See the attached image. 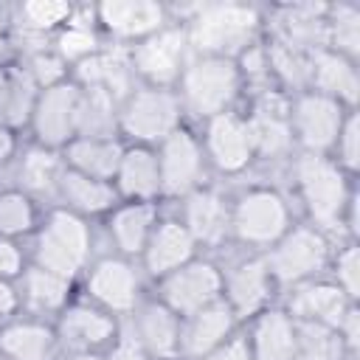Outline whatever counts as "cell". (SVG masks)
Masks as SVG:
<instances>
[{"label":"cell","mask_w":360,"mask_h":360,"mask_svg":"<svg viewBox=\"0 0 360 360\" xmlns=\"http://www.w3.org/2000/svg\"><path fill=\"white\" fill-rule=\"evenodd\" d=\"M79 118H82V87L73 79H65L53 87L39 90L25 132L31 135V143L62 152L79 135Z\"/></svg>","instance_id":"13"},{"label":"cell","mask_w":360,"mask_h":360,"mask_svg":"<svg viewBox=\"0 0 360 360\" xmlns=\"http://www.w3.org/2000/svg\"><path fill=\"white\" fill-rule=\"evenodd\" d=\"M326 278H332L346 298H352L354 304H360V245L352 239H340L335 245Z\"/></svg>","instance_id":"37"},{"label":"cell","mask_w":360,"mask_h":360,"mask_svg":"<svg viewBox=\"0 0 360 360\" xmlns=\"http://www.w3.org/2000/svg\"><path fill=\"white\" fill-rule=\"evenodd\" d=\"M82 281V298L101 307L104 312L115 318H127L135 312V307L146 298V278L138 267V262L124 259L118 253H101L90 262Z\"/></svg>","instance_id":"8"},{"label":"cell","mask_w":360,"mask_h":360,"mask_svg":"<svg viewBox=\"0 0 360 360\" xmlns=\"http://www.w3.org/2000/svg\"><path fill=\"white\" fill-rule=\"evenodd\" d=\"M245 76L236 59L228 56H188L174 93L186 112V121L202 124L219 112L236 110L245 93Z\"/></svg>","instance_id":"5"},{"label":"cell","mask_w":360,"mask_h":360,"mask_svg":"<svg viewBox=\"0 0 360 360\" xmlns=\"http://www.w3.org/2000/svg\"><path fill=\"white\" fill-rule=\"evenodd\" d=\"M335 329H338L346 352L352 357H360V304H352Z\"/></svg>","instance_id":"40"},{"label":"cell","mask_w":360,"mask_h":360,"mask_svg":"<svg viewBox=\"0 0 360 360\" xmlns=\"http://www.w3.org/2000/svg\"><path fill=\"white\" fill-rule=\"evenodd\" d=\"M124 155V141L121 138H93V135H76L65 149H62V163L79 174L107 180L112 183L118 160Z\"/></svg>","instance_id":"32"},{"label":"cell","mask_w":360,"mask_h":360,"mask_svg":"<svg viewBox=\"0 0 360 360\" xmlns=\"http://www.w3.org/2000/svg\"><path fill=\"white\" fill-rule=\"evenodd\" d=\"M127 56H129V68L138 84L174 87L191 56L186 28L180 22H172L155 37L127 48Z\"/></svg>","instance_id":"15"},{"label":"cell","mask_w":360,"mask_h":360,"mask_svg":"<svg viewBox=\"0 0 360 360\" xmlns=\"http://www.w3.org/2000/svg\"><path fill=\"white\" fill-rule=\"evenodd\" d=\"M90 8L104 42L118 48H132L174 22L172 6L158 0H104Z\"/></svg>","instance_id":"12"},{"label":"cell","mask_w":360,"mask_h":360,"mask_svg":"<svg viewBox=\"0 0 360 360\" xmlns=\"http://www.w3.org/2000/svg\"><path fill=\"white\" fill-rule=\"evenodd\" d=\"M298 222L292 197L273 183H250L231 194V242L245 253H264Z\"/></svg>","instance_id":"4"},{"label":"cell","mask_w":360,"mask_h":360,"mask_svg":"<svg viewBox=\"0 0 360 360\" xmlns=\"http://www.w3.org/2000/svg\"><path fill=\"white\" fill-rule=\"evenodd\" d=\"M194 256H200V248H197L194 236L188 233V228L177 219V214H160V219L152 228V236L138 259V267H141L143 278H149L155 284L163 276H169L172 270H177L180 264L191 262Z\"/></svg>","instance_id":"19"},{"label":"cell","mask_w":360,"mask_h":360,"mask_svg":"<svg viewBox=\"0 0 360 360\" xmlns=\"http://www.w3.org/2000/svg\"><path fill=\"white\" fill-rule=\"evenodd\" d=\"M56 360H107L104 352H62Z\"/></svg>","instance_id":"45"},{"label":"cell","mask_w":360,"mask_h":360,"mask_svg":"<svg viewBox=\"0 0 360 360\" xmlns=\"http://www.w3.org/2000/svg\"><path fill=\"white\" fill-rule=\"evenodd\" d=\"M76 8L79 6L65 3V0H28V3H20L11 11L8 31H14L22 42H28L22 48V51H28L34 45L51 42L53 34L70 22V17L76 14Z\"/></svg>","instance_id":"31"},{"label":"cell","mask_w":360,"mask_h":360,"mask_svg":"<svg viewBox=\"0 0 360 360\" xmlns=\"http://www.w3.org/2000/svg\"><path fill=\"white\" fill-rule=\"evenodd\" d=\"M124 321L104 312L101 307L73 298L56 318L53 332L59 340V352H107L121 335Z\"/></svg>","instance_id":"17"},{"label":"cell","mask_w":360,"mask_h":360,"mask_svg":"<svg viewBox=\"0 0 360 360\" xmlns=\"http://www.w3.org/2000/svg\"><path fill=\"white\" fill-rule=\"evenodd\" d=\"M28 264H31V259H28L25 242L0 236V278L3 281H20V276L25 273Z\"/></svg>","instance_id":"39"},{"label":"cell","mask_w":360,"mask_h":360,"mask_svg":"<svg viewBox=\"0 0 360 360\" xmlns=\"http://www.w3.org/2000/svg\"><path fill=\"white\" fill-rule=\"evenodd\" d=\"M287 174L292 180V202H298L301 219L321 228L332 239L340 236V225L349 202L357 194L354 177H349L329 155H304L295 152L287 163Z\"/></svg>","instance_id":"2"},{"label":"cell","mask_w":360,"mask_h":360,"mask_svg":"<svg viewBox=\"0 0 360 360\" xmlns=\"http://www.w3.org/2000/svg\"><path fill=\"white\" fill-rule=\"evenodd\" d=\"M200 360H253L250 357V349H248V340H245V335H242V329L239 332H233L228 340H222L217 349H211L205 357H200Z\"/></svg>","instance_id":"42"},{"label":"cell","mask_w":360,"mask_h":360,"mask_svg":"<svg viewBox=\"0 0 360 360\" xmlns=\"http://www.w3.org/2000/svg\"><path fill=\"white\" fill-rule=\"evenodd\" d=\"M183 124L188 121L174 87L135 84L118 101V138L124 143L158 146Z\"/></svg>","instance_id":"7"},{"label":"cell","mask_w":360,"mask_h":360,"mask_svg":"<svg viewBox=\"0 0 360 360\" xmlns=\"http://www.w3.org/2000/svg\"><path fill=\"white\" fill-rule=\"evenodd\" d=\"M115 194L124 202H163L160 188V169L155 146H138L124 143V155L118 160L115 177H112Z\"/></svg>","instance_id":"25"},{"label":"cell","mask_w":360,"mask_h":360,"mask_svg":"<svg viewBox=\"0 0 360 360\" xmlns=\"http://www.w3.org/2000/svg\"><path fill=\"white\" fill-rule=\"evenodd\" d=\"M180 321L163 301L146 295L132 315L124 318V329L155 357V360H180Z\"/></svg>","instance_id":"20"},{"label":"cell","mask_w":360,"mask_h":360,"mask_svg":"<svg viewBox=\"0 0 360 360\" xmlns=\"http://www.w3.org/2000/svg\"><path fill=\"white\" fill-rule=\"evenodd\" d=\"M28 259L31 264L79 284V278L96 259L93 222L62 205H48L37 233L28 239Z\"/></svg>","instance_id":"3"},{"label":"cell","mask_w":360,"mask_h":360,"mask_svg":"<svg viewBox=\"0 0 360 360\" xmlns=\"http://www.w3.org/2000/svg\"><path fill=\"white\" fill-rule=\"evenodd\" d=\"M59 340L53 332V321L17 315L0 323V357L6 360H56Z\"/></svg>","instance_id":"27"},{"label":"cell","mask_w":360,"mask_h":360,"mask_svg":"<svg viewBox=\"0 0 360 360\" xmlns=\"http://www.w3.org/2000/svg\"><path fill=\"white\" fill-rule=\"evenodd\" d=\"M335 245H338V239H332L321 228L298 219L273 248H267L262 256H264V264L278 287V298L284 290H292L298 284L326 276Z\"/></svg>","instance_id":"6"},{"label":"cell","mask_w":360,"mask_h":360,"mask_svg":"<svg viewBox=\"0 0 360 360\" xmlns=\"http://www.w3.org/2000/svg\"><path fill=\"white\" fill-rule=\"evenodd\" d=\"M39 87L20 59H0V118L17 132L28 129Z\"/></svg>","instance_id":"33"},{"label":"cell","mask_w":360,"mask_h":360,"mask_svg":"<svg viewBox=\"0 0 360 360\" xmlns=\"http://www.w3.org/2000/svg\"><path fill=\"white\" fill-rule=\"evenodd\" d=\"M22 143H20V132L14 127H8L3 118H0V169H8L17 155H20Z\"/></svg>","instance_id":"44"},{"label":"cell","mask_w":360,"mask_h":360,"mask_svg":"<svg viewBox=\"0 0 360 360\" xmlns=\"http://www.w3.org/2000/svg\"><path fill=\"white\" fill-rule=\"evenodd\" d=\"M177 219L188 228L197 248L219 250L231 242V194L205 183L177 202Z\"/></svg>","instance_id":"18"},{"label":"cell","mask_w":360,"mask_h":360,"mask_svg":"<svg viewBox=\"0 0 360 360\" xmlns=\"http://www.w3.org/2000/svg\"><path fill=\"white\" fill-rule=\"evenodd\" d=\"M222 301L231 307L239 323L278 304V287L262 253H242L222 264Z\"/></svg>","instance_id":"16"},{"label":"cell","mask_w":360,"mask_h":360,"mask_svg":"<svg viewBox=\"0 0 360 360\" xmlns=\"http://www.w3.org/2000/svg\"><path fill=\"white\" fill-rule=\"evenodd\" d=\"M42 214H45L42 202H37L31 194L20 191L17 186L0 188V236L28 242L37 233Z\"/></svg>","instance_id":"35"},{"label":"cell","mask_w":360,"mask_h":360,"mask_svg":"<svg viewBox=\"0 0 360 360\" xmlns=\"http://www.w3.org/2000/svg\"><path fill=\"white\" fill-rule=\"evenodd\" d=\"M352 110L343 107L340 101L315 93V90H301L290 96L287 118H290V132L295 141V152L304 155H332V146L338 141V132Z\"/></svg>","instance_id":"10"},{"label":"cell","mask_w":360,"mask_h":360,"mask_svg":"<svg viewBox=\"0 0 360 360\" xmlns=\"http://www.w3.org/2000/svg\"><path fill=\"white\" fill-rule=\"evenodd\" d=\"M278 304L292 315V321L323 323V326L335 329L354 301L346 298V292L332 278L321 276V278H312V281L298 284L292 290H284Z\"/></svg>","instance_id":"21"},{"label":"cell","mask_w":360,"mask_h":360,"mask_svg":"<svg viewBox=\"0 0 360 360\" xmlns=\"http://www.w3.org/2000/svg\"><path fill=\"white\" fill-rule=\"evenodd\" d=\"M323 48L357 62L360 56V8L352 3H329L323 14Z\"/></svg>","instance_id":"36"},{"label":"cell","mask_w":360,"mask_h":360,"mask_svg":"<svg viewBox=\"0 0 360 360\" xmlns=\"http://www.w3.org/2000/svg\"><path fill=\"white\" fill-rule=\"evenodd\" d=\"M0 360H6V357H0Z\"/></svg>","instance_id":"46"},{"label":"cell","mask_w":360,"mask_h":360,"mask_svg":"<svg viewBox=\"0 0 360 360\" xmlns=\"http://www.w3.org/2000/svg\"><path fill=\"white\" fill-rule=\"evenodd\" d=\"M11 169H14V183L11 186L31 194L37 202H51L53 205L56 186H59V177H62V169H65L62 152L28 143V146L20 149Z\"/></svg>","instance_id":"30"},{"label":"cell","mask_w":360,"mask_h":360,"mask_svg":"<svg viewBox=\"0 0 360 360\" xmlns=\"http://www.w3.org/2000/svg\"><path fill=\"white\" fill-rule=\"evenodd\" d=\"M197 135H200L202 155H205L211 174L242 177L256 166V152H253L248 118L239 107L197 124Z\"/></svg>","instance_id":"9"},{"label":"cell","mask_w":360,"mask_h":360,"mask_svg":"<svg viewBox=\"0 0 360 360\" xmlns=\"http://www.w3.org/2000/svg\"><path fill=\"white\" fill-rule=\"evenodd\" d=\"M104 37L98 34L96 28V20H93V8L87 6H79L76 14L70 17V22L65 28H59L51 39V48L65 59L68 68H76L79 62L90 59L93 53H98L104 48Z\"/></svg>","instance_id":"34"},{"label":"cell","mask_w":360,"mask_h":360,"mask_svg":"<svg viewBox=\"0 0 360 360\" xmlns=\"http://www.w3.org/2000/svg\"><path fill=\"white\" fill-rule=\"evenodd\" d=\"M349 177H357L360 172V112L352 110L338 132V141L332 146V155H329Z\"/></svg>","instance_id":"38"},{"label":"cell","mask_w":360,"mask_h":360,"mask_svg":"<svg viewBox=\"0 0 360 360\" xmlns=\"http://www.w3.org/2000/svg\"><path fill=\"white\" fill-rule=\"evenodd\" d=\"M307 90L323 93L335 101H340L349 110H357L360 98V73L357 62L335 53L329 48L309 51V73H307Z\"/></svg>","instance_id":"26"},{"label":"cell","mask_w":360,"mask_h":360,"mask_svg":"<svg viewBox=\"0 0 360 360\" xmlns=\"http://www.w3.org/2000/svg\"><path fill=\"white\" fill-rule=\"evenodd\" d=\"M20 287V301H22V312L25 315H34V318H45V321H53L76 295V281L59 276V273H51V270H42L37 264H28L25 273L20 276L17 281Z\"/></svg>","instance_id":"28"},{"label":"cell","mask_w":360,"mask_h":360,"mask_svg":"<svg viewBox=\"0 0 360 360\" xmlns=\"http://www.w3.org/2000/svg\"><path fill=\"white\" fill-rule=\"evenodd\" d=\"M152 295L163 301L177 318H186L214 301H222V264L211 256H194L155 281Z\"/></svg>","instance_id":"14"},{"label":"cell","mask_w":360,"mask_h":360,"mask_svg":"<svg viewBox=\"0 0 360 360\" xmlns=\"http://www.w3.org/2000/svg\"><path fill=\"white\" fill-rule=\"evenodd\" d=\"M104 354H107V360H155L127 329H121V335L115 338V343Z\"/></svg>","instance_id":"41"},{"label":"cell","mask_w":360,"mask_h":360,"mask_svg":"<svg viewBox=\"0 0 360 360\" xmlns=\"http://www.w3.org/2000/svg\"><path fill=\"white\" fill-rule=\"evenodd\" d=\"M118 194L115 186L107 180H96L87 174H79L73 169H62L59 186H56V200L53 205H62L84 219H104L115 205H118Z\"/></svg>","instance_id":"29"},{"label":"cell","mask_w":360,"mask_h":360,"mask_svg":"<svg viewBox=\"0 0 360 360\" xmlns=\"http://www.w3.org/2000/svg\"><path fill=\"white\" fill-rule=\"evenodd\" d=\"M155 155H158V169H160L163 200L180 202L194 188L211 183L208 180L211 169L205 163L200 135H197V129L191 124H183L169 138H163L155 146Z\"/></svg>","instance_id":"11"},{"label":"cell","mask_w":360,"mask_h":360,"mask_svg":"<svg viewBox=\"0 0 360 360\" xmlns=\"http://www.w3.org/2000/svg\"><path fill=\"white\" fill-rule=\"evenodd\" d=\"M242 335L248 340L253 360H295L298 340H295V321L281 307L273 304L242 323Z\"/></svg>","instance_id":"23"},{"label":"cell","mask_w":360,"mask_h":360,"mask_svg":"<svg viewBox=\"0 0 360 360\" xmlns=\"http://www.w3.org/2000/svg\"><path fill=\"white\" fill-rule=\"evenodd\" d=\"M160 205L158 202H118L101 222H104V236L110 245V253H118L124 259L138 262L152 228L160 219Z\"/></svg>","instance_id":"22"},{"label":"cell","mask_w":360,"mask_h":360,"mask_svg":"<svg viewBox=\"0 0 360 360\" xmlns=\"http://www.w3.org/2000/svg\"><path fill=\"white\" fill-rule=\"evenodd\" d=\"M172 17L186 28L194 56L239 59L264 31V14L250 3H194L188 8H172Z\"/></svg>","instance_id":"1"},{"label":"cell","mask_w":360,"mask_h":360,"mask_svg":"<svg viewBox=\"0 0 360 360\" xmlns=\"http://www.w3.org/2000/svg\"><path fill=\"white\" fill-rule=\"evenodd\" d=\"M242 323L231 312L225 301H214L180 321V360H200L211 349H217L222 340H228L233 332H239Z\"/></svg>","instance_id":"24"},{"label":"cell","mask_w":360,"mask_h":360,"mask_svg":"<svg viewBox=\"0 0 360 360\" xmlns=\"http://www.w3.org/2000/svg\"><path fill=\"white\" fill-rule=\"evenodd\" d=\"M22 315V301H20V287L17 281H3L0 278V323Z\"/></svg>","instance_id":"43"}]
</instances>
